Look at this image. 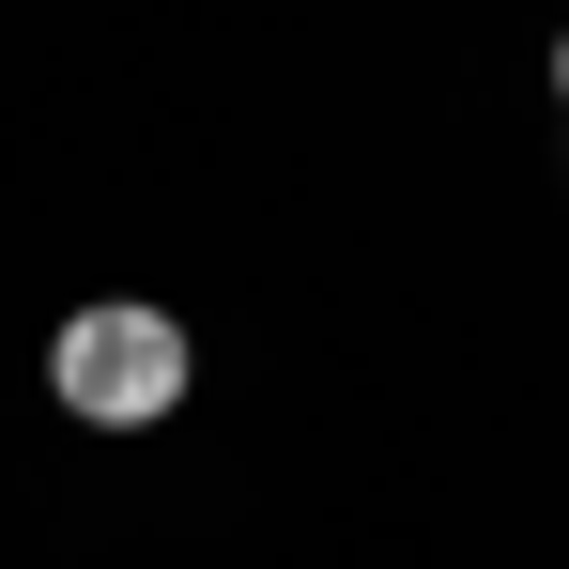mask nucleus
I'll return each mask as SVG.
<instances>
[{
	"instance_id": "1",
	"label": "nucleus",
	"mask_w": 569,
	"mask_h": 569,
	"mask_svg": "<svg viewBox=\"0 0 569 569\" xmlns=\"http://www.w3.org/2000/svg\"><path fill=\"white\" fill-rule=\"evenodd\" d=\"M186 323L170 308H139V292H108V308H78L62 339H47V385H62V416L78 431H154L170 400H186Z\"/></svg>"
},
{
	"instance_id": "2",
	"label": "nucleus",
	"mask_w": 569,
	"mask_h": 569,
	"mask_svg": "<svg viewBox=\"0 0 569 569\" xmlns=\"http://www.w3.org/2000/svg\"><path fill=\"white\" fill-rule=\"evenodd\" d=\"M555 108H569V31H555Z\"/></svg>"
}]
</instances>
